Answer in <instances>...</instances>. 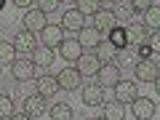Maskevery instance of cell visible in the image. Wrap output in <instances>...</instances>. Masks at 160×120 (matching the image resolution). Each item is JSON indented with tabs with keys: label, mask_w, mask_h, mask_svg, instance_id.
I'll return each mask as SVG.
<instances>
[{
	"label": "cell",
	"mask_w": 160,
	"mask_h": 120,
	"mask_svg": "<svg viewBox=\"0 0 160 120\" xmlns=\"http://www.w3.org/2000/svg\"><path fill=\"white\" fill-rule=\"evenodd\" d=\"M112 13H115V24H118V27H131V24L139 22L136 8H133L131 0H115L112 3Z\"/></svg>",
	"instance_id": "cell-1"
},
{
	"label": "cell",
	"mask_w": 160,
	"mask_h": 120,
	"mask_svg": "<svg viewBox=\"0 0 160 120\" xmlns=\"http://www.w3.org/2000/svg\"><path fill=\"white\" fill-rule=\"evenodd\" d=\"M123 80V75H120V67L115 62H109V64H102L99 67V72H96V83L102 88H115Z\"/></svg>",
	"instance_id": "cell-2"
},
{
	"label": "cell",
	"mask_w": 160,
	"mask_h": 120,
	"mask_svg": "<svg viewBox=\"0 0 160 120\" xmlns=\"http://www.w3.org/2000/svg\"><path fill=\"white\" fill-rule=\"evenodd\" d=\"M133 75H136L139 83H155L160 78V64L149 62V59H142V62L133 67Z\"/></svg>",
	"instance_id": "cell-3"
},
{
	"label": "cell",
	"mask_w": 160,
	"mask_h": 120,
	"mask_svg": "<svg viewBox=\"0 0 160 120\" xmlns=\"http://www.w3.org/2000/svg\"><path fill=\"white\" fill-rule=\"evenodd\" d=\"M48 27L46 22V11L38 6L27 8V13H24V29H29V32H43V29Z\"/></svg>",
	"instance_id": "cell-4"
},
{
	"label": "cell",
	"mask_w": 160,
	"mask_h": 120,
	"mask_svg": "<svg viewBox=\"0 0 160 120\" xmlns=\"http://www.w3.org/2000/svg\"><path fill=\"white\" fill-rule=\"evenodd\" d=\"M11 75L19 80V83H24V80H32L35 75H38V64H35L32 59H16V62L11 64Z\"/></svg>",
	"instance_id": "cell-5"
},
{
	"label": "cell",
	"mask_w": 160,
	"mask_h": 120,
	"mask_svg": "<svg viewBox=\"0 0 160 120\" xmlns=\"http://www.w3.org/2000/svg\"><path fill=\"white\" fill-rule=\"evenodd\" d=\"M62 43H64V27L62 24H48V27L40 32V46L59 48Z\"/></svg>",
	"instance_id": "cell-6"
},
{
	"label": "cell",
	"mask_w": 160,
	"mask_h": 120,
	"mask_svg": "<svg viewBox=\"0 0 160 120\" xmlns=\"http://www.w3.org/2000/svg\"><path fill=\"white\" fill-rule=\"evenodd\" d=\"M83 104L86 107H104L107 104V96H104V88L99 83H88L83 88Z\"/></svg>",
	"instance_id": "cell-7"
},
{
	"label": "cell",
	"mask_w": 160,
	"mask_h": 120,
	"mask_svg": "<svg viewBox=\"0 0 160 120\" xmlns=\"http://www.w3.org/2000/svg\"><path fill=\"white\" fill-rule=\"evenodd\" d=\"M80 78H83V75L78 72V67H64V69H59V75H56L59 88H64V91H75V88H80Z\"/></svg>",
	"instance_id": "cell-8"
},
{
	"label": "cell",
	"mask_w": 160,
	"mask_h": 120,
	"mask_svg": "<svg viewBox=\"0 0 160 120\" xmlns=\"http://www.w3.org/2000/svg\"><path fill=\"white\" fill-rule=\"evenodd\" d=\"M136 96H139V91H136V83L133 80H120L118 86H115V99L120 104H133Z\"/></svg>",
	"instance_id": "cell-9"
},
{
	"label": "cell",
	"mask_w": 160,
	"mask_h": 120,
	"mask_svg": "<svg viewBox=\"0 0 160 120\" xmlns=\"http://www.w3.org/2000/svg\"><path fill=\"white\" fill-rule=\"evenodd\" d=\"M59 53L64 56V62H78L86 51H83V43H80L78 38H69V40L64 38V43L59 46Z\"/></svg>",
	"instance_id": "cell-10"
},
{
	"label": "cell",
	"mask_w": 160,
	"mask_h": 120,
	"mask_svg": "<svg viewBox=\"0 0 160 120\" xmlns=\"http://www.w3.org/2000/svg\"><path fill=\"white\" fill-rule=\"evenodd\" d=\"M131 109H133V118L136 120H152L155 118V102L147 99V96H136V102L131 104Z\"/></svg>",
	"instance_id": "cell-11"
},
{
	"label": "cell",
	"mask_w": 160,
	"mask_h": 120,
	"mask_svg": "<svg viewBox=\"0 0 160 120\" xmlns=\"http://www.w3.org/2000/svg\"><path fill=\"white\" fill-rule=\"evenodd\" d=\"M126 32H128V46H136L139 48V46H147L152 29L144 27V22H136V24H131V27H126Z\"/></svg>",
	"instance_id": "cell-12"
},
{
	"label": "cell",
	"mask_w": 160,
	"mask_h": 120,
	"mask_svg": "<svg viewBox=\"0 0 160 120\" xmlns=\"http://www.w3.org/2000/svg\"><path fill=\"white\" fill-rule=\"evenodd\" d=\"M62 27L69 29V32H80V29L86 27V16L78 11V8H67L62 16Z\"/></svg>",
	"instance_id": "cell-13"
},
{
	"label": "cell",
	"mask_w": 160,
	"mask_h": 120,
	"mask_svg": "<svg viewBox=\"0 0 160 120\" xmlns=\"http://www.w3.org/2000/svg\"><path fill=\"white\" fill-rule=\"evenodd\" d=\"M35 88H38V93L43 99H53V93L59 91V80L53 78V75H40V78L35 80Z\"/></svg>",
	"instance_id": "cell-14"
},
{
	"label": "cell",
	"mask_w": 160,
	"mask_h": 120,
	"mask_svg": "<svg viewBox=\"0 0 160 120\" xmlns=\"http://www.w3.org/2000/svg\"><path fill=\"white\" fill-rule=\"evenodd\" d=\"M75 64H78V72L83 75V78H91V75H96L99 67H102V62L96 59V53H83V56H80Z\"/></svg>",
	"instance_id": "cell-15"
},
{
	"label": "cell",
	"mask_w": 160,
	"mask_h": 120,
	"mask_svg": "<svg viewBox=\"0 0 160 120\" xmlns=\"http://www.w3.org/2000/svg\"><path fill=\"white\" fill-rule=\"evenodd\" d=\"M35 43H38V38H35V32H29V29H22V32H16V38H13V48L22 51V53H32L35 48H38Z\"/></svg>",
	"instance_id": "cell-16"
},
{
	"label": "cell",
	"mask_w": 160,
	"mask_h": 120,
	"mask_svg": "<svg viewBox=\"0 0 160 120\" xmlns=\"http://www.w3.org/2000/svg\"><path fill=\"white\" fill-rule=\"evenodd\" d=\"M142 62V53H139L136 46H126V48H120L118 51V67H136V64Z\"/></svg>",
	"instance_id": "cell-17"
},
{
	"label": "cell",
	"mask_w": 160,
	"mask_h": 120,
	"mask_svg": "<svg viewBox=\"0 0 160 120\" xmlns=\"http://www.w3.org/2000/svg\"><path fill=\"white\" fill-rule=\"evenodd\" d=\"M78 40L83 43V48H96L102 43V32H99L93 24H86V27L78 32Z\"/></svg>",
	"instance_id": "cell-18"
},
{
	"label": "cell",
	"mask_w": 160,
	"mask_h": 120,
	"mask_svg": "<svg viewBox=\"0 0 160 120\" xmlns=\"http://www.w3.org/2000/svg\"><path fill=\"white\" fill-rule=\"evenodd\" d=\"M93 27H96L99 32H109V29L115 27V13H112V8H99V11L93 13Z\"/></svg>",
	"instance_id": "cell-19"
},
{
	"label": "cell",
	"mask_w": 160,
	"mask_h": 120,
	"mask_svg": "<svg viewBox=\"0 0 160 120\" xmlns=\"http://www.w3.org/2000/svg\"><path fill=\"white\" fill-rule=\"evenodd\" d=\"M24 112H27L29 118H40V115L46 112V99L40 96V93L27 96V99H24Z\"/></svg>",
	"instance_id": "cell-20"
},
{
	"label": "cell",
	"mask_w": 160,
	"mask_h": 120,
	"mask_svg": "<svg viewBox=\"0 0 160 120\" xmlns=\"http://www.w3.org/2000/svg\"><path fill=\"white\" fill-rule=\"evenodd\" d=\"M96 59L102 64H109V62H118V48L112 46V43H109V40H102V43H99L96 46Z\"/></svg>",
	"instance_id": "cell-21"
},
{
	"label": "cell",
	"mask_w": 160,
	"mask_h": 120,
	"mask_svg": "<svg viewBox=\"0 0 160 120\" xmlns=\"http://www.w3.org/2000/svg\"><path fill=\"white\" fill-rule=\"evenodd\" d=\"M32 62L38 64V67H48V64L53 62V48H48V46H38L32 51Z\"/></svg>",
	"instance_id": "cell-22"
},
{
	"label": "cell",
	"mask_w": 160,
	"mask_h": 120,
	"mask_svg": "<svg viewBox=\"0 0 160 120\" xmlns=\"http://www.w3.org/2000/svg\"><path fill=\"white\" fill-rule=\"evenodd\" d=\"M107 40L118 48V51H120V48H126V46H128V32H126V27H118V24H115V27L109 29V38H107Z\"/></svg>",
	"instance_id": "cell-23"
},
{
	"label": "cell",
	"mask_w": 160,
	"mask_h": 120,
	"mask_svg": "<svg viewBox=\"0 0 160 120\" xmlns=\"http://www.w3.org/2000/svg\"><path fill=\"white\" fill-rule=\"evenodd\" d=\"M16 48H13V43H8V40H0V67H6V64H13L16 62Z\"/></svg>",
	"instance_id": "cell-24"
},
{
	"label": "cell",
	"mask_w": 160,
	"mask_h": 120,
	"mask_svg": "<svg viewBox=\"0 0 160 120\" xmlns=\"http://www.w3.org/2000/svg\"><path fill=\"white\" fill-rule=\"evenodd\" d=\"M104 118L107 120H123L126 118V104H120L118 99L109 104H104Z\"/></svg>",
	"instance_id": "cell-25"
},
{
	"label": "cell",
	"mask_w": 160,
	"mask_h": 120,
	"mask_svg": "<svg viewBox=\"0 0 160 120\" xmlns=\"http://www.w3.org/2000/svg\"><path fill=\"white\" fill-rule=\"evenodd\" d=\"M48 115H51V120H72L75 112L69 104H53L51 109H48Z\"/></svg>",
	"instance_id": "cell-26"
},
{
	"label": "cell",
	"mask_w": 160,
	"mask_h": 120,
	"mask_svg": "<svg viewBox=\"0 0 160 120\" xmlns=\"http://www.w3.org/2000/svg\"><path fill=\"white\" fill-rule=\"evenodd\" d=\"M142 22H144V27H147V29H160V6L147 8Z\"/></svg>",
	"instance_id": "cell-27"
},
{
	"label": "cell",
	"mask_w": 160,
	"mask_h": 120,
	"mask_svg": "<svg viewBox=\"0 0 160 120\" xmlns=\"http://www.w3.org/2000/svg\"><path fill=\"white\" fill-rule=\"evenodd\" d=\"M75 8H78L83 16H93V13L99 11V0H78V3H75Z\"/></svg>",
	"instance_id": "cell-28"
},
{
	"label": "cell",
	"mask_w": 160,
	"mask_h": 120,
	"mask_svg": "<svg viewBox=\"0 0 160 120\" xmlns=\"http://www.w3.org/2000/svg\"><path fill=\"white\" fill-rule=\"evenodd\" d=\"M11 115H13V102H11V96H0V118L8 120Z\"/></svg>",
	"instance_id": "cell-29"
},
{
	"label": "cell",
	"mask_w": 160,
	"mask_h": 120,
	"mask_svg": "<svg viewBox=\"0 0 160 120\" xmlns=\"http://www.w3.org/2000/svg\"><path fill=\"white\" fill-rule=\"evenodd\" d=\"M147 46L152 48L155 53H160V29H152V32H149V40H147Z\"/></svg>",
	"instance_id": "cell-30"
},
{
	"label": "cell",
	"mask_w": 160,
	"mask_h": 120,
	"mask_svg": "<svg viewBox=\"0 0 160 120\" xmlns=\"http://www.w3.org/2000/svg\"><path fill=\"white\" fill-rule=\"evenodd\" d=\"M62 6L59 0H38V8H43L46 13H51V11H56V8Z\"/></svg>",
	"instance_id": "cell-31"
},
{
	"label": "cell",
	"mask_w": 160,
	"mask_h": 120,
	"mask_svg": "<svg viewBox=\"0 0 160 120\" xmlns=\"http://www.w3.org/2000/svg\"><path fill=\"white\" fill-rule=\"evenodd\" d=\"M131 3H133V8H136V11H147V8H152L155 6V3H152V0H131Z\"/></svg>",
	"instance_id": "cell-32"
},
{
	"label": "cell",
	"mask_w": 160,
	"mask_h": 120,
	"mask_svg": "<svg viewBox=\"0 0 160 120\" xmlns=\"http://www.w3.org/2000/svg\"><path fill=\"white\" fill-rule=\"evenodd\" d=\"M13 6H19V8H32V3L35 0H11Z\"/></svg>",
	"instance_id": "cell-33"
},
{
	"label": "cell",
	"mask_w": 160,
	"mask_h": 120,
	"mask_svg": "<svg viewBox=\"0 0 160 120\" xmlns=\"http://www.w3.org/2000/svg\"><path fill=\"white\" fill-rule=\"evenodd\" d=\"M8 120H32V118H29L27 112H13L11 118H8Z\"/></svg>",
	"instance_id": "cell-34"
},
{
	"label": "cell",
	"mask_w": 160,
	"mask_h": 120,
	"mask_svg": "<svg viewBox=\"0 0 160 120\" xmlns=\"http://www.w3.org/2000/svg\"><path fill=\"white\" fill-rule=\"evenodd\" d=\"M59 3H64V6H75L78 0H59Z\"/></svg>",
	"instance_id": "cell-35"
},
{
	"label": "cell",
	"mask_w": 160,
	"mask_h": 120,
	"mask_svg": "<svg viewBox=\"0 0 160 120\" xmlns=\"http://www.w3.org/2000/svg\"><path fill=\"white\" fill-rule=\"evenodd\" d=\"M155 91H158V93H160V78H158V80H155Z\"/></svg>",
	"instance_id": "cell-36"
},
{
	"label": "cell",
	"mask_w": 160,
	"mask_h": 120,
	"mask_svg": "<svg viewBox=\"0 0 160 120\" xmlns=\"http://www.w3.org/2000/svg\"><path fill=\"white\" fill-rule=\"evenodd\" d=\"M3 8H6V0H0V11H3Z\"/></svg>",
	"instance_id": "cell-37"
},
{
	"label": "cell",
	"mask_w": 160,
	"mask_h": 120,
	"mask_svg": "<svg viewBox=\"0 0 160 120\" xmlns=\"http://www.w3.org/2000/svg\"><path fill=\"white\" fill-rule=\"evenodd\" d=\"M99 3H115V0H99Z\"/></svg>",
	"instance_id": "cell-38"
},
{
	"label": "cell",
	"mask_w": 160,
	"mask_h": 120,
	"mask_svg": "<svg viewBox=\"0 0 160 120\" xmlns=\"http://www.w3.org/2000/svg\"><path fill=\"white\" fill-rule=\"evenodd\" d=\"M93 120H107V118H93Z\"/></svg>",
	"instance_id": "cell-39"
}]
</instances>
